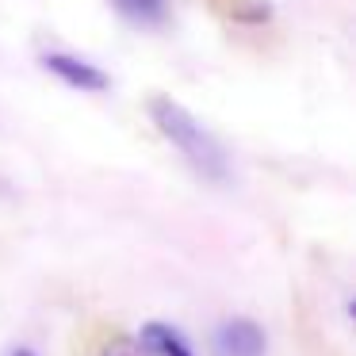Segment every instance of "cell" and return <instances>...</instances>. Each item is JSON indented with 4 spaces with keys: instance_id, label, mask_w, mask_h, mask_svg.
I'll use <instances>...</instances> for the list:
<instances>
[{
    "instance_id": "3",
    "label": "cell",
    "mask_w": 356,
    "mask_h": 356,
    "mask_svg": "<svg viewBox=\"0 0 356 356\" xmlns=\"http://www.w3.org/2000/svg\"><path fill=\"white\" fill-rule=\"evenodd\" d=\"M268 337L253 318H230L215 330V353L218 356H264Z\"/></svg>"
},
{
    "instance_id": "5",
    "label": "cell",
    "mask_w": 356,
    "mask_h": 356,
    "mask_svg": "<svg viewBox=\"0 0 356 356\" xmlns=\"http://www.w3.org/2000/svg\"><path fill=\"white\" fill-rule=\"evenodd\" d=\"M111 8L119 12L123 19H131V24L138 27H154L165 19V12H169V0H108Z\"/></svg>"
},
{
    "instance_id": "2",
    "label": "cell",
    "mask_w": 356,
    "mask_h": 356,
    "mask_svg": "<svg viewBox=\"0 0 356 356\" xmlns=\"http://www.w3.org/2000/svg\"><path fill=\"white\" fill-rule=\"evenodd\" d=\"M42 70L54 73L62 85L77 88V92H108L111 88V77L100 70V65L85 62V58H77V54H65V50L42 54Z\"/></svg>"
},
{
    "instance_id": "4",
    "label": "cell",
    "mask_w": 356,
    "mask_h": 356,
    "mask_svg": "<svg viewBox=\"0 0 356 356\" xmlns=\"http://www.w3.org/2000/svg\"><path fill=\"white\" fill-rule=\"evenodd\" d=\"M138 345L146 348L149 356H195L192 345L184 341V333L172 330L169 322H146L138 330Z\"/></svg>"
},
{
    "instance_id": "1",
    "label": "cell",
    "mask_w": 356,
    "mask_h": 356,
    "mask_svg": "<svg viewBox=\"0 0 356 356\" xmlns=\"http://www.w3.org/2000/svg\"><path fill=\"white\" fill-rule=\"evenodd\" d=\"M149 119H154V127L161 131V138L172 142V149H180V157H184L203 180H215V184H226V180H230V157H226L222 142H218L188 108H180L169 96H154V100H149Z\"/></svg>"
},
{
    "instance_id": "7",
    "label": "cell",
    "mask_w": 356,
    "mask_h": 356,
    "mask_svg": "<svg viewBox=\"0 0 356 356\" xmlns=\"http://www.w3.org/2000/svg\"><path fill=\"white\" fill-rule=\"evenodd\" d=\"M12 356H39V353H35V348H16Z\"/></svg>"
},
{
    "instance_id": "6",
    "label": "cell",
    "mask_w": 356,
    "mask_h": 356,
    "mask_svg": "<svg viewBox=\"0 0 356 356\" xmlns=\"http://www.w3.org/2000/svg\"><path fill=\"white\" fill-rule=\"evenodd\" d=\"M104 356H134V353H131V348H127V345H111V348H108V353H104Z\"/></svg>"
}]
</instances>
